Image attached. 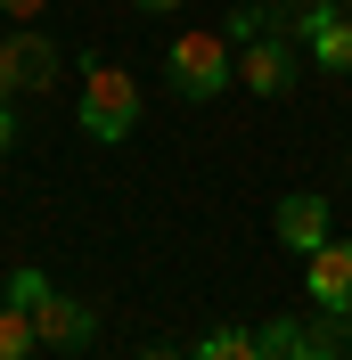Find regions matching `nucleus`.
<instances>
[{
	"label": "nucleus",
	"instance_id": "1",
	"mask_svg": "<svg viewBox=\"0 0 352 360\" xmlns=\"http://www.w3.org/2000/svg\"><path fill=\"white\" fill-rule=\"evenodd\" d=\"M164 82H172V98H189V107L221 98V90L238 82V58H230V33H180V41L164 49Z\"/></svg>",
	"mask_w": 352,
	"mask_h": 360
},
{
	"label": "nucleus",
	"instance_id": "2",
	"mask_svg": "<svg viewBox=\"0 0 352 360\" xmlns=\"http://www.w3.org/2000/svg\"><path fill=\"white\" fill-rule=\"evenodd\" d=\"M74 115H82V131L99 139V148H123V139L139 131V82L123 66H90L82 74V107H74Z\"/></svg>",
	"mask_w": 352,
	"mask_h": 360
},
{
	"label": "nucleus",
	"instance_id": "3",
	"mask_svg": "<svg viewBox=\"0 0 352 360\" xmlns=\"http://www.w3.org/2000/svg\"><path fill=\"white\" fill-rule=\"evenodd\" d=\"M238 82L254 90V98H287V90H295V33L279 25V8H270V25L238 49Z\"/></svg>",
	"mask_w": 352,
	"mask_h": 360
},
{
	"label": "nucleus",
	"instance_id": "4",
	"mask_svg": "<svg viewBox=\"0 0 352 360\" xmlns=\"http://www.w3.org/2000/svg\"><path fill=\"white\" fill-rule=\"evenodd\" d=\"M49 82H58V41L33 33V25L8 33V41H0V90L17 98V90H49Z\"/></svg>",
	"mask_w": 352,
	"mask_h": 360
},
{
	"label": "nucleus",
	"instance_id": "5",
	"mask_svg": "<svg viewBox=\"0 0 352 360\" xmlns=\"http://www.w3.org/2000/svg\"><path fill=\"white\" fill-rule=\"evenodd\" d=\"M270 238H279L287 254H320L336 238V221H328V197H311V188H295V197H279V213H270Z\"/></svg>",
	"mask_w": 352,
	"mask_h": 360
},
{
	"label": "nucleus",
	"instance_id": "6",
	"mask_svg": "<svg viewBox=\"0 0 352 360\" xmlns=\"http://www.w3.org/2000/svg\"><path fill=\"white\" fill-rule=\"evenodd\" d=\"M303 270H311V278H303L311 303H320L328 319H352V238H328V246L311 254Z\"/></svg>",
	"mask_w": 352,
	"mask_h": 360
},
{
	"label": "nucleus",
	"instance_id": "7",
	"mask_svg": "<svg viewBox=\"0 0 352 360\" xmlns=\"http://www.w3.org/2000/svg\"><path fill=\"white\" fill-rule=\"evenodd\" d=\"M33 328H42V352H66V344H90V336H99V311L74 303V295H49L42 311H33Z\"/></svg>",
	"mask_w": 352,
	"mask_h": 360
},
{
	"label": "nucleus",
	"instance_id": "8",
	"mask_svg": "<svg viewBox=\"0 0 352 360\" xmlns=\"http://www.w3.org/2000/svg\"><path fill=\"white\" fill-rule=\"evenodd\" d=\"M311 66L320 74H352V8H336V17L311 33Z\"/></svg>",
	"mask_w": 352,
	"mask_h": 360
},
{
	"label": "nucleus",
	"instance_id": "9",
	"mask_svg": "<svg viewBox=\"0 0 352 360\" xmlns=\"http://www.w3.org/2000/svg\"><path fill=\"white\" fill-rule=\"evenodd\" d=\"M33 352H42V328H33V311L0 303V360H33Z\"/></svg>",
	"mask_w": 352,
	"mask_h": 360
},
{
	"label": "nucleus",
	"instance_id": "10",
	"mask_svg": "<svg viewBox=\"0 0 352 360\" xmlns=\"http://www.w3.org/2000/svg\"><path fill=\"white\" fill-rule=\"evenodd\" d=\"M197 360H263V328H213L197 344Z\"/></svg>",
	"mask_w": 352,
	"mask_h": 360
},
{
	"label": "nucleus",
	"instance_id": "11",
	"mask_svg": "<svg viewBox=\"0 0 352 360\" xmlns=\"http://www.w3.org/2000/svg\"><path fill=\"white\" fill-rule=\"evenodd\" d=\"M295 360H344V336H336V319H303V344Z\"/></svg>",
	"mask_w": 352,
	"mask_h": 360
},
{
	"label": "nucleus",
	"instance_id": "12",
	"mask_svg": "<svg viewBox=\"0 0 352 360\" xmlns=\"http://www.w3.org/2000/svg\"><path fill=\"white\" fill-rule=\"evenodd\" d=\"M49 295H58V287H49V270H33V262H25L17 278H8V303H17V311H42Z\"/></svg>",
	"mask_w": 352,
	"mask_h": 360
},
{
	"label": "nucleus",
	"instance_id": "13",
	"mask_svg": "<svg viewBox=\"0 0 352 360\" xmlns=\"http://www.w3.org/2000/svg\"><path fill=\"white\" fill-rule=\"evenodd\" d=\"M8 139H17V107H8V90H0V156H8Z\"/></svg>",
	"mask_w": 352,
	"mask_h": 360
},
{
	"label": "nucleus",
	"instance_id": "14",
	"mask_svg": "<svg viewBox=\"0 0 352 360\" xmlns=\"http://www.w3.org/2000/svg\"><path fill=\"white\" fill-rule=\"evenodd\" d=\"M49 0H0V17H42Z\"/></svg>",
	"mask_w": 352,
	"mask_h": 360
},
{
	"label": "nucleus",
	"instance_id": "15",
	"mask_svg": "<svg viewBox=\"0 0 352 360\" xmlns=\"http://www.w3.org/2000/svg\"><path fill=\"white\" fill-rule=\"evenodd\" d=\"M139 8H148V17H172V8H189V0H139Z\"/></svg>",
	"mask_w": 352,
	"mask_h": 360
},
{
	"label": "nucleus",
	"instance_id": "16",
	"mask_svg": "<svg viewBox=\"0 0 352 360\" xmlns=\"http://www.w3.org/2000/svg\"><path fill=\"white\" fill-rule=\"evenodd\" d=\"M139 360H180V352H164V344H148V352H139Z\"/></svg>",
	"mask_w": 352,
	"mask_h": 360
},
{
	"label": "nucleus",
	"instance_id": "17",
	"mask_svg": "<svg viewBox=\"0 0 352 360\" xmlns=\"http://www.w3.org/2000/svg\"><path fill=\"white\" fill-rule=\"evenodd\" d=\"M344 8H352V0H344Z\"/></svg>",
	"mask_w": 352,
	"mask_h": 360
}]
</instances>
